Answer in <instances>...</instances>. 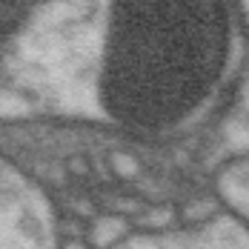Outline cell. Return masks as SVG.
Returning a JSON list of instances; mask_svg holds the SVG:
<instances>
[{
	"label": "cell",
	"instance_id": "6da1fadb",
	"mask_svg": "<svg viewBox=\"0 0 249 249\" xmlns=\"http://www.w3.org/2000/svg\"><path fill=\"white\" fill-rule=\"evenodd\" d=\"M232 46L229 0H112L100 92L121 118L175 124L218 89Z\"/></svg>",
	"mask_w": 249,
	"mask_h": 249
},
{
	"label": "cell",
	"instance_id": "7a4b0ae2",
	"mask_svg": "<svg viewBox=\"0 0 249 249\" xmlns=\"http://www.w3.org/2000/svg\"><path fill=\"white\" fill-rule=\"evenodd\" d=\"M40 6L43 0H0V46L12 43Z\"/></svg>",
	"mask_w": 249,
	"mask_h": 249
}]
</instances>
